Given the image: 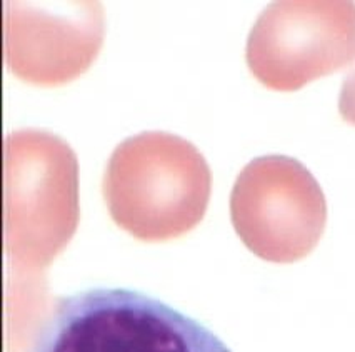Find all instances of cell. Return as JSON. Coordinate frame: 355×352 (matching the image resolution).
I'll use <instances>...</instances> for the list:
<instances>
[{"label": "cell", "mask_w": 355, "mask_h": 352, "mask_svg": "<svg viewBox=\"0 0 355 352\" xmlns=\"http://www.w3.org/2000/svg\"><path fill=\"white\" fill-rule=\"evenodd\" d=\"M28 352H232L207 326L125 287L60 297Z\"/></svg>", "instance_id": "6da1fadb"}, {"label": "cell", "mask_w": 355, "mask_h": 352, "mask_svg": "<svg viewBox=\"0 0 355 352\" xmlns=\"http://www.w3.org/2000/svg\"><path fill=\"white\" fill-rule=\"evenodd\" d=\"M344 114L347 119L355 122V78L350 85H347L344 94Z\"/></svg>", "instance_id": "277c9868"}, {"label": "cell", "mask_w": 355, "mask_h": 352, "mask_svg": "<svg viewBox=\"0 0 355 352\" xmlns=\"http://www.w3.org/2000/svg\"><path fill=\"white\" fill-rule=\"evenodd\" d=\"M260 169L263 181L259 187V204H263L259 215L263 221L257 224V232L263 235V254L267 258H297L304 254L313 242V231L319 234L322 227V196L312 177L287 159H266ZM259 234V237H260Z\"/></svg>", "instance_id": "3957f363"}, {"label": "cell", "mask_w": 355, "mask_h": 352, "mask_svg": "<svg viewBox=\"0 0 355 352\" xmlns=\"http://www.w3.org/2000/svg\"><path fill=\"white\" fill-rule=\"evenodd\" d=\"M255 69L263 70L267 84L299 87L315 72H324L354 53L355 20L327 9L280 10L267 20L257 39Z\"/></svg>", "instance_id": "7a4b0ae2"}]
</instances>
